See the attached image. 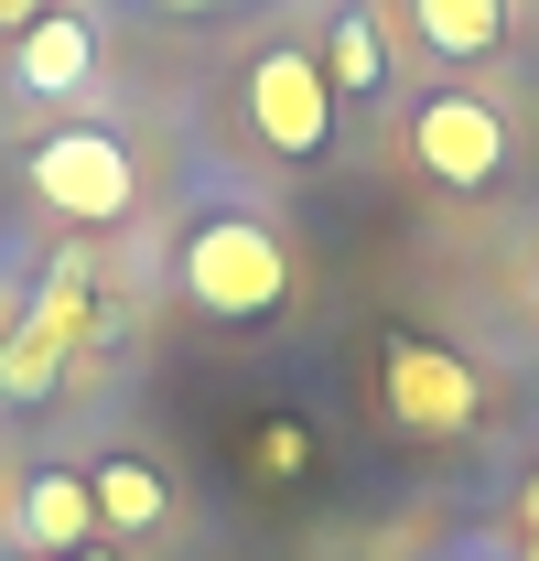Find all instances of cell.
Here are the masks:
<instances>
[{
  "instance_id": "1",
  "label": "cell",
  "mask_w": 539,
  "mask_h": 561,
  "mask_svg": "<svg viewBox=\"0 0 539 561\" xmlns=\"http://www.w3.org/2000/svg\"><path fill=\"white\" fill-rule=\"evenodd\" d=\"M184 291H195L205 313L249 324V313H270L291 291V249L270 238L260 216H205L195 238H184Z\"/></svg>"
},
{
  "instance_id": "2",
  "label": "cell",
  "mask_w": 539,
  "mask_h": 561,
  "mask_svg": "<svg viewBox=\"0 0 539 561\" xmlns=\"http://www.w3.org/2000/svg\"><path fill=\"white\" fill-rule=\"evenodd\" d=\"M87 291H98V271H87V249H66V260L44 271V291L22 302V324L0 335V400H44V389L66 378L76 335H87Z\"/></svg>"
},
{
  "instance_id": "3",
  "label": "cell",
  "mask_w": 539,
  "mask_h": 561,
  "mask_svg": "<svg viewBox=\"0 0 539 561\" xmlns=\"http://www.w3.org/2000/svg\"><path fill=\"white\" fill-rule=\"evenodd\" d=\"M33 195L55 216H76V227H119L140 206V162L108 130H44L33 140Z\"/></svg>"
},
{
  "instance_id": "4",
  "label": "cell",
  "mask_w": 539,
  "mask_h": 561,
  "mask_svg": "<svg viewBox=\"0 0 539 561\" xmlns=\"http://www.w3.org/2000/svg\"><path fill=\"white\" fill-rule=\"evenodd\" d=\"M410 162L432 173V184H496V162H507V108L496 98H474V87H432L421 108H410Z\"/></svg>"
},
{
  "instance_id": "5",
  "label": "cell",
  "mask_w": 539,
  "mask_h": 561,
  "mask_svg": "<svg viewBox=\"0 0 539 561\" xmlns=\"http://www.w3.org/2000/svg\"><path fill=\"white\" fill-rule=\"evenodd\" d=\"M249 130H260L280 162H313V151H324V130H335L324 55H302V44H270L260 66H249Z\"/></svg>"
},
{
  "instance_id": "6",
  "label": "cell",
  "mask_w": 539,
  "mask_h": 561,
  "mask_svg": "<svg viewBox=\"0 0 539 561\" xmlns=\"http://www.w3.org/2000/svg\"><path fill=\"white\" fill-rule=\"evenodd\" d=\"M389 411L410 432H474V367L443 346H389Z\"/></svg>"
},
{
  "instance_id": "7",
  "label": "cell",
  "mask_w": 539,
  "mask_h": 561,
  "mask_svg": "<svg viewBox=\"0 0 539 561\" xmlns=\"http://www.w3.org/2000/svg\"><path fill=\"white\" fill-rule=\"evenodd\" d=\"M87 76H98V22L87 11H44V22L11 33V87L22 98H76Z\"/></svg>"
},
{
  "instance_id": "8",
  "label": "cell",
  "mask_w": 539,
  "mask_h": 561,
  "mask_svg": "<svg viewBox=\"0 0 539 561\" xmlns=\"http://www.w3.org/2000/svg\"><path fill=\"white\" fill-rule=\"evenodd\" d=\"M87 529H98V496H87V476H33L22 486V551L33 561H66V551H87Z\"/></svg>"
},
{
  "instance_id": "9",
  "label": "cell",
  "mask_w": 539,
  "mask_h": 561,
  "mask_svg": "<svg viewBox=\"0 0 539 561\" xmlns=\"http://www.w3.org/2000/svg\"><path fill=\"white\" fill-rule=\"evenodd\" d=\"M410 33L443 55V66H485L507 44V0H410Z\"/></svg>"
},
{
  "instance_id": "10",
  "label": "cell",
  "mask_w": 539,
  "mask_h": 561,
  "mask_svg": "<svg viewBox=\"0 0 539 561\" xmlns=\"http://www.w3.org/2000/svg\"><path fill=\"white\" fill-rule=\"evenodd\" d=\"M87 496H98V529H130V540L173 518V496H162V476H151L140 454H108V465L87 476Z\"/></svg>"
},
{
  "instance_id": "11",
  "label": "cell",
  "mask_w": 539,
  "mask_h": 561,
  "mask_svg": "<svg viewBox=\"0 0 539 561\" xmlns=\"http://www.w3.org/2000/svg\"><path fill=\"white\" fill-rule=\"evenodd\" d=\"M324 87H345V98H378V87H389L378 11H335V33H324Z\"/></svg>"
},
{
  "instance_id": "12",
  "label": "cell",
  "mask_w": 539,
  "mask_h": 561,
  "mask_svg": "<svg viewBox=\"0 0 539 561\" xmlns=\"http://www.w3.org/2000/svg\"><path fill=\"white\" fill-rule=\"evenodd\" d=\"M55 0H0V33H22V22H44Z\"/></svg>"
},
{
  "instance_id": "13",
  "label": "cell",
  "mask_w": 539,
  "mask_h": 561,
  "mask_svg": "<svg viewBox=\"0 0 539 561\" xmlns=\"http://www.w3.org/2000/svg\"><path fill=\"white\" fill-rule=\"evenodd\" d=\"M518 518H529V529H539V476H529V496H518Z\"/></svg>"
},
{
  "instance_id": "14",
  "label": "cell",
  "mask_w": 539,
  "mask_h": 561,
  "mask_svg": "<svg viewBox=\"0 0 539 561\" xmlns=\"http://www.w3.org/2000/svg\"><path fill=\"white\" fill-rule=\"evenodd\" d=\"M162 11H216V0H162Z\"/></svg>"
},
{
  "instance_id": "15",
  "label": "cell",
  "mask_w": 539,
  "mask_h": 561,
  "mask_svg": "<svg viewBox=\"0 0 539 561\" xmlns=\"http://www.w3.org/2000/svg\"><path fill=\"white\" fill-rule=\"evenodd\" d=\"M66 561H108V551H66Z\"/></svg>"
},
{
  "instance_id": "16",
  "label": "cell",
  "mask_w": 539,
  "mask_h": 561,
  "mask_svg": "<svg viewBox=\"0 0 539 561\" xmlns=\"http://www.w3.org/2000/svg\"><path fill=\"white\" fill-rule=\"evenodd\" d=\"M529 561H539V529H529Z\"/></svg>"
},
{
  "instance_id": "17",
  "label": "cell",
  "mask_w": 539,
  "mask_h": 561,
  "mask_svg": "<svg viewBox=\"0 0 539 561\" xmlns=\"http://www.w3.org/2000/svg\"><path fill=\"white\" fill-rule=\"evenodd\" d=\"M22 561H33V551H22Z\"/></svg>"
}]
</instances>
